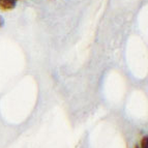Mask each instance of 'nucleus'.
<instances>
[{"mask_svg":"<svg viewBox=\"0 0 148 148\" xmlns=\"http://www.w3.org/2000/svg\"><path fill=\"white\" fill-rule=\"evenodd\" d=\"M134 148H140V147H139V145H135V147Z\"/></svg>","mask_w":148,"mask_h":148,"instance_id":"nucleus-3","label":"nucleus"},{"mask_svg":"<svg viewBox=\"0 0 148 148\" xmlns=\"http://www.w3.org/2000/svg\"><path fill=\"white\" fill-rule=\"evenodd\" d=\"M16 1H18V0H16Z\"/></svg>","mask_w":148,"mask_h":148,"instance_id":"nucleus-4","label":"nucleus"},{"mask_svg":"<svg viewBox=\"0 0 148 148\" xmlns=\"http://www.w3.org/2000/svg\"><path fill=\"white\" fill-rule=\"evenodd\" d=\"M4 26V18L0 15V28H2Z\"/></svg>","mask_w":148,"mask_h":148,"instance_id":"nucleus-2","label":"nucleus"},{"mask_svg":"<svg viewBox=\"0 0 148 148\" xmlns=\"http://www.w3.org/2000/svg\"><path fill=\"white\" fill-rule=\"evenodd\" d=\"M16 0H0V8L2 10H12L16 8Z\"/></svg>","mask_w":148,"mask_h":148,"instance_id":"nucleus-1","label":"nucleus"}]
</instances>
